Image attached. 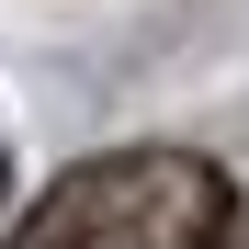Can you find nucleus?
Segmentation results:
<instances>
[{
    "label": "nucleus",
    "instance_id": "nucleus-2",
    "mask_svg": "<svg viewBox=\"0 0 249 249\" xmlns=\"http://www.w3.org/2000/svg\"><path fill=\"white\" fill-rule=\"evenodd\" d=\"M215 249H249V215H227V227H215Z\"/></svg>",
    "mask_w": 249,
    "mask_h": 249
},
{
    "label": "nucleus",
    "instance_id": "nucleus-1",
    "mask_svg": "<svg viewBox=\"0 0 249 249\" xmlns=\"http://www.w3.org/2000/svg\"><path fill=\"white\" fill-rule=\"evenodd\" d=\"M238 215V193L215 159L193 147H113L79 159L68 181L34 193V215L0 249H215V227Z\"/></svg>",
    "mask_w": 249,
    "mask_h": 249
}]
</instances>
